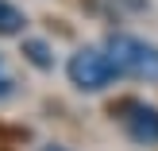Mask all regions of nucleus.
I'll use <instances>...</instances> for the list:
<instances>
[{"label": "nucleus", "mask_w": 158, "mask_h": 151, "mask_svg": "<svg viewBox=\"0 0 158 151\" xmlns=\"http://www.w3.org/2000/svg\"><path fill=\"white\" fill-rule=\"evenodd\" d=\"M108 54L120 66L123 78H135V82H158V47L147 43L139 35H127V31H112L108 35Z\"/></svg>", "instance_id": "1"}, {"label": "nucleus", "mask_w": 158, "mask_h": 151, "mask_svg": "<svg viewBox=\"0 0 158 151\" xmlns=\"http://www.w3.org/2000/svg\"><path fill=\"white\" fill-rule=\"evenodd\" d=\"M12 93H15V78L8 74L4 58H0V101H4V97H12Z\"/></svg>", "instance_id": "7"}, {"label": "nucleus", "mask_w": 158, "mask_h": 151, "mask_svg": "<svg viewBox=\"0 0 158 151\" xmlns=\"http://www.w3.org/2000/svg\"><path fill=\"white\" fill-rule=\"evenodd\" d=\"M39 151H69V147H62V144H43Z\"/></svg>", "instance_id": "8"}, {"label": "nucleus", "mask_w": 158, "mask_h": 151, "mask_svg": "<svg viewBox=\"0 0 158 151\" xmlns=\"http://www.w3.org/2000/svg\"><path fill=\"white\" fill-rule=\"evenodd\" d=\"M89 8H97V12H108V16H120L123 8L127 12H143L147 0H89Z\"/></svg>", "instance_id": "6"}, {"label": "nucleus", "mask_w": 158, "mask_h": 151, "mask_svg": "<svg viewBox=\"0 0 158 151\" xmlns=\"http://www.w3.org/2000/svg\"><path fill=\"white\" fill-rule=\"evenodd\" d=\"M23 27H27L23 8H15L12 0H0V39H15V35H23Z\"/></svg>", "instance_id": "5"}, {"label": "nucleus", "mask_w": 158, "mask_h": 151, "mask_svg": "<svg viewBox=\"0 0 158 151\" xmlns=\"http://www.w3.org/2000/svg\"><path fill=\"white\" fill-rule=\"evenodd\" d=\"M66 74L73 82V89L81 93H100L120 78V66L112 62L108 47H77L66 62Z\"/></svg>", "instance_id": "2"}, {"label": "nucleus", "mask_w": 158, "mask_h": 151, "mask_svg": "<svg viewBox=\"0 0 158 151\" xmlns=\"http://www.w3.org/2000/svg\"><path fill=\"white\" fill-rule=\"evenodd\" d=\"M19 54H23L35 70H43V74L54 70V51H50L46 39H23V43H19Z\"/></svg>", "instance_id": "4"}, {"label": "nucleus", "mask_w": 158, "mask_h": 151, "mask_svg": "<svg viewBox=\"0 0 158 151\" xmlns=\"http://www.w3.org/2000/svg\"><path fill=\"white\" fill-rule=\"evenodd\" d=\"M112 116L120 120L123 136L131 140V144L139 147H158V105H147V101H120V105H112Z\"/></svg>", "instance_id": "3"}]
</instances>
